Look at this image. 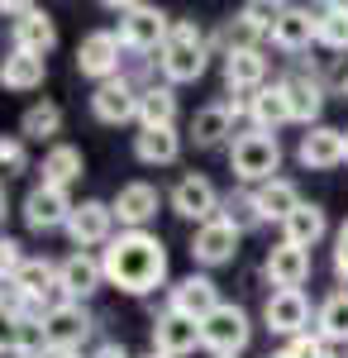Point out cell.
Instances as JSON below:
<instances>
[{
	"label": "cell",
	"instance_id": "cell-46",
	"mask_svg": "<svg viewBox=\"0 0 348 358\" xmlns=\"http://www.w3.org/2000/svg\"><path fill=\"white\" fill-rule=\"evenodd\" d=\"M96 358H134V354H129L124 344H115V339H110V344H101V349H96Z\"/></svg>",
	"mask_w": 348,
	"mask_h": 358
},
{
	"label": "cell",
	"instance_id": "cell-39",
	"mask_svg": "<svg viewBox=\"0 0 348 358\" xmlns=\"http://www.w3.org/2000/svg\"><path fill=\"white\" fill-rule=\"evenodd\" d=\"M219 215H224L229 224H239V229H248V224H263V220H258V206H253V192H248V196H224Z\"/></svg>",
	"mask_w": 348,
	"mask_h": 358
},
{
	"label": "cell",
	"instance_id": "cell-6",
	"mask_svg": "<svg viewBox=\"0 0 348 358\" xmlns=\"http://www.w3.org/2000/svg\"><path fill=\"white\" fill-rule=\"evenodd\" d=\"M119 53H124V43H119L115 29H91L77 43V72L91 77L96 86L115 82V77H124V72H119Z\"/></svg>",
	"mask_w": 348,
	"mask_h": 358
},
{
	"label": "cell",
	"instance_id": "cell-36",
	"mask_svg": "<svg viewBox=\"0 0 348 358\" xmlns=\"http://www.w3.org/2000/svg\"><path fill=\"white\" fill-rule=\"evenodd\" d=\"M53 344H48V330H43V315H20V330H15V358H48Z\"/></svg>",
	"mask_w": 348,
	"mask_h": 358
},
{
	"label": "cell",
	"instance_id": "cell-35",
	"mask_svg": "<svg viewBox=\"0 0 348 358\" xmlns=\"http://www.w3.org/2000/svg\"><path fill=\"white\" fill-rule=\"evenodd\" d=\"M315 15H320L315 43H324L329 53H348V5H324Z\"/></svg>",
	"mask_w": 348,
	"mask_h": 358
},
{
	"label": "cell",
	"instance_id": "cell-23",
	"mask_svg": "<svg viewBox=\"0 0 348 358\" xmlns=\"http://www.w3.org/2000/svg\"><path fill=\"white\" fill-rule=\"evenodd\" d=\"M248 120H253V129H282V124H291V96H287V82H272L263 91H253L248 96Z\"/></svg>",
	"mask_w": 348,
	"mask_h": 358
},
{
	"label": "cell",
	"instance_id": "cell-25",
	"mask_svg": "<svg viewBox=\"0 0 348 358\" xmlns=\"http://www.w3.org/2000/svg\"><path fill=\"white\" fill-rule=\"evenodd\" d=\"M10 38H15V48L20 53H34V57H48L57 48V24L48 10H34V15H24L20 24L10 29Z\"/></svg>",
	"mask_w": 348,
	"mask_h": 358
},
{
	"label": "cell",
	"instance_id": "cell-8",
	"mask_svg": "<svg viewBox=\"0 0 348 358\" xmlns=\"http://www.w3.org/2000/svg\"><path fill=\"white\" fill-rule=\"evenodd\" d=\"M101 287H106V268H101L96 253H67V258L57 263V296H62V301L86 306Z\"/></svg>",
	"mask_w": 348,
	"mask_h": 358
},
{
	"label": "cell",
	"instance_id": "cell-32",
	"mask_svg": "<svg viewBox=\"0 0 348 358\" xmlns=\"http://www.w3.org/2000/svg\"><path fill=\"white\" fill-rule=\"evenodd\" d=\"M315 334L324 344H348V287L329 292L315 310Z\"/></svg>",
	"mask_w": 348,
	"mask_h": 358
},
{
	"label": "cell",
	"instance_id": "cell-28",
	"mask_svg": "<svg viewBox=\"0 0 348 358\" xmlns=\"http://www.w3.org/2000/svg\"><path fill=\"white\" fill-rule=\"evenodd\" d=\"M134 158L143 167H167L182 158V134H177V124L172 129H138L134 134Z\"/></svg>",
	"mask_w": 348,
	"mask_h": 358
},
{
	"label": "cell",
	"instance_id": "cell-3",
	"mask_svg": "<svg viewBox=\"0 0 348 358\" xmlns=\"http://www.w3.org/2000/svg\"><path fill=\"white\" fill-rule=\"evenodd\" d=\"M282 167V143L268 129H243L234 143H229V172L239 177L243 187H263L277 177Z\"/></svg>",
	"mask_w": 348,
	"mask_h": 358
},
{
	"label": "cell",
	"instance_id": "cell-14",
	"mask_svg": "<svg viewBox=\"0 0 348 358\" xmlns=\"http://www.w3.org/2000/svg\"><path fill=\"white\" fill-rule=\"evenodd\" d=\"M263 325L272 334H282V339H300V334H310V301H305V292H272L268 301H263Z\"/></svg>",
	"mask_w": 348,
	"mask_h": 358
},
{
	"label": "cell",
	"instance_id": "cell-47",
	"mask_svg": "<svg viewBox=\"0 0 348 358\" xmlns=\"http://www.w3.org/2000/svg\"><path fill=\"white\" fill-rule=\"evenodd\" d=\"M5 210H10V201H5V187H0V224H5Z\"/></svg>",
	"mask_w": 348,
	"mask_h": 358
},
{
	"label": "cell",
	"instance_id": "cell-30",
	"mask_svg": "<svg viewBox=\"0 0 348 358\" xmlns=\"http://www.w3.org/2000/svg\"><path fill=\"white\" fill-rule=\"evenodd\" d=\"M324 234H329V215H324V206H315V201H300V210L282 224V239L296 244V248H315Z\"/></svg>",
	"mask_w": 348,
	"mask_h": 358
},
{
	"label": "cell",
	"instance_id": "cell-45",
	"mask_svg": "<svg viewBox=\"0 0 348 358\" xmlns=\"http://www.w3.org/2000/svg\"><path fill=\"white\" fill-rule=\"evenodd\" d=\"M329 82H334L339 96H348V57H339V67H334V77H329Z\"/></svg>",
	"mask_w": 348,
	"mask_h": 358
},
{
	"label": "cell",
	"instance_id": "cell-21",
	"mask_svg": "<svg viewBox=\"0 0 348 358\" xmlns=\"http://www.w3.org/2000/svg\"><path fill=\"white\" fill-rule=\"evenodd\" d=\"M158 187L153 182H129V187H119V196L110 201L115 206V220L124 224V229H143V224L158 215Z\"/></svg>",
	"mask_w": 348,
	"mask_h": 358
},
{
	"label": "cell",
	"instance_id": "cell-2",
	"mask_svg": "<svg viewBox=\"0 0 348 358\" xmlns=\"http://www.w3.org/2000/svg\"><path fill=\"white\" fill-rule=\"evenodd\" d=\"M205 62H210V43H205V34L196 20H177L172 34H167V43H162L158 53V72L167 86H187L196 82L201 72H205Z\"/></svg>",
	"mask_w": 348,
	"mask_h": 358
},
{
	"label": "cell",
	"instance_id": "cell-11",
	"mask_svg": "<svg viewBox=\"0 0 348 358\" xmlns=\"http://www.w3.org/2000/svg\"><path fill=\"white\" fill-rule=\"evenodd\" d=\"M239 239H243L239 224H229L224 215H215L210 224L196 229V239H191V258H196L201 268H224V263L239 258Z\"/></svg>",
	"mask_w": 348,
	"mask_h": 358
},
{
	"label": "cell",
	"instance_id": "cell-13",
	"mask_svg": "<svg viewBox=\"0 0 348 358\" xmlns=\"http://www.w3.org/2000/svg\"><path fill=\"white\" fill-rule=\"evenodd\" d=\"M201 349V320H191L182 310H162L153 320V354L162 358H187Z\"/></svg>",
	"mask_w": 348,
	"mask_h": 358
},
{
	"label": "cell",
	"instance_id": "cell-33",
	"mask_svg": "<svg viewBox=\"0 0 348 358\" xmlns=\"http://www.w3.org/2000/svg\"><path fill=\"white\" fill-rule=\"evenodd\" d=\"M15 287L24 292L29 306H38L43 296H53V292H57V263H53V258H24V268H20V277H15Z\"/></svg>",
	"mask_w": 348,
	"mask_h": 358
},
{
	"label": "cell",
	"instance_id": "cell-43",
	"mask_svg": "<svg viewBox=\"0 0 348 358\" xmlns=\"http://www.w3.org/2000/svg\"><path fill=\"white\" fill-rule=\"evenodd\" d=\"M334 273L348 282V220H344V229H339V239H334Z\"/></svg>",
	"mask_w": 348,
	"mask_h": 358
},
{
	"label": "cell",
	"instance_id": "cell-34",
	"mask_svg": "<svg viewBox=\"0 0 348 358\" xmlns=\"http://www.w3.org/2000/svg\"><path fill=\"white\" fill-rule=\"evenodd\" d=\"M57 134H62V106L57 101H38L20 115V138L43 143V138H57Z\"/></svg>",
	"mask_w": 348,
	"mask_h": 358
},
{
	"label": "cell",
	"instance_id": "cell-40",
	"mask_svg": "<svg viewBox=\"0 0 348 358\" xmlns=\"http://www.w3.org/2000/svg\"><path fill=\"white\" fill-rule=\"evenodd\" d=\"M277 358H334V354H329V344L320 334H300V339H287V349Z\"/></svg>",
	"mask_w": 348,
	"mask_h": 358
},
{
	"label": "cell",
	"instance_id": "cell-29",
	"mask_svg": "<svg viewBox=\"0 0 348 358\" xmlns=\"http://www.w3.org/2000/svg\"><path fill=\"white\" fill-rule=\"evenodd\" d=\"M43 77H48V57L10 48V57L0 62V86H5V91H38Z\"/></svg>",
	"mask_w": 348,
	"mask_h": 358
},
{
	"label": "cell",
	"instance_id": "cell-12",
	"mask_svg": "<svg viewBox=\"0 0 348 358\" xmlns=\"http://www.w3.org/2000/svg\"><path fill=\"white\" fill-rule=\"evenodd\" d=\"M72 210H77V201L62 192V187H43V182H38V187L24 196V224L34 229V234H48V229H67Z\"/></svg>",
	"mask_w": 348,
	"mask_h": 358
},
{
	"label": "cell",
	"instance_id": "cell-16",
	"mask_svg": "<svg viewBox=\"0 0 348 358\" xmlns=\"http://www.w3.org/2000/svg\"><path fill=\"white\" fill-rule=\"evenodd\" d=\"M263 273L277 292H300L305 287V277H310V248H296V244H282L268 248V263H263Z\"/></svg>",
	"mask_w": 348,
	"mask_h": 358
},
{
	"label": "cell",
	"instance_id": "cell-15",
	"mask_svg": "<svg viewBox=\"0 0 348 358\" xmlns=\"http://www.w3.org/2000/svg\"><path fill=\"white\" fill-rule=\"evenodd\" d=\"M91 115L101 124H129L138 120V86L129 77H115V82H101L91 91Z\"/></svg>",
	"mask_w": 348,
	"mask_h": 358
},
{
	"label": "cell",
	"instance_id": "cell-44",
	"mask_svg": "<svg viewBox=\"0 0 348 358\" xmlns=\"http://www.w3.org/2000/svg\"><path fill=\"white\" fill-rule=\"evenodd\" d=\"M38 5H29V0H0V15H15V24L24 20V15H34Z\"/></svg>",
	"mask_w": 348,
	"mask_h": 358
},
{
	"label": "cell",
	"instance_id": "cell-7",
	"mask_svg": "<svg viewBox=\"0 0 348 358\" xmlns=\"http://www.w3.org/2000/svg\"><path fill=\"white\" fill-rule=\"evenodd\" d=\"M219 206H224V196L215 192V182H210V177H201V172H187V177L172 187V215L191 220L196 229L210 224L215 215H219Z\"/></svg>",
	"mask_w": 348,
	"mask_h": 358
},
{
	"label": "cell",
	"instance_id": "cell-10",
	"mask_svg": "<svg viewBox=\"0 0 348 358\" xmlns=\"http://www.w3.org/2000/svg\"><path fill=\"white\" fill-rule=\"evenodd\" d=\"M115 206L110 201H77V210H72V220H67V234H72V244L77 253H91L96 244H110L115 239Z\"/></svg>",
	"mask_w": 348,
	"mask_h": 358
},
{
	"label": "cell",
	"instance_id": "cell-24",
	"mask_svg": "<svg viewBox=\"0 0 348 358\" xmlns=\"http://www.w3.org/2000/svg\"><path fill=\"white\" fill-rule=\"evenodd\" d=\"M282 82H287V96H291V120L305 124V129H315L320 124V110H324V82L320 77H305V72L282 77Z\"/></svg>",
	"mask_w": 348,
	"mask_h": 358
},
{
	"label": "cell",
	"instance_id": "cell-26",
	"mask_svg": "<svg viewBox=\"0 0 348 358\" xmlns=\"http://www.w3.org/2000/svg\"><path fill=\"white\" fill-rule=\"evenodd\" d=\"M172 124H177V86H143L138 91V129H172Z\"/></svg>",
	"mask_w": 348,
	"mask_h": 358
},
{
	"label": "cell",
	"instance_id": "cell-20",
	"mask_svg": "<svg viewBox=\"0 0 348 358\" xmlns=\"http://www.w3.org/2000/svg\"><path fill=\"white\" fill-rule=\"evenodd\" d=\"M167 310H182V315H191V320H205L210 310H219V287H215L205 273H191V277H182V282L172 287Z\"/></svg>",
	"mask_w": 348,
	"mask_h": 358
},
{
	"label": "cell",
	"instance_id": "cell-41",
	"mask_svg": "<svg viewBox=\"0 0 348 358\" xmlns=\"http://www.w3.org/2000/svg\"><path fill=\"white\" fill-rule=\"evenodd\" d=\"M20 268H24V248H20V239H0V282H15L20 277Z\"/></svg>",
	"mask_w": 348,
	"mask_h": 358
},
{
	"label": "cell",
	"instance_id": "cell-22",
	"mask_svg": "<svg viewBox=\"0 0 348 358\" xmlns=\"http://www.w3.org/2000/svg\"><path fill=\"white\" fill-rule=\"evenodd\" d=\"M253 206H258V220L263 224H287L300 210V192H296V182H287V177H272V182H263V187H253Z\"/></svg>",
	"mask_w": 348,
	"mask_h": 358
},
{
	"label": "cell",
	"instance_id": "cell-9",
	"mask_svg": "<svg viewBox=\"0 0 348 358\" xmlns=\"http://www.w3.org/2000/svg\"><path fill=\"white\" fill-rule=\"evenodd\" d=\"M43 330H48V344H53V354H77L81 344H86V334L96 330L91 325V310L77 301H57L43 310Z\"/></svg>",
	"mask_w": 348,
	"mask_h": 358
},
{
	"label": "cell",
	"instance_id": "cell-1",
	"mask_svg": "<svg viewBox=\"0 0 348 358\" xmlns=\"http://www.w3.org/2000/svg\"><path fill=\"white\" fill-rule=\"evenodd\" d=\"M101 268H106L110 287H119L129 296H148L167 282V244L148 229H119L101 248Z\"/></svg>",
	"mask_w": 348,
	"mask_h": 358
},
{
	"label": "cell",
	"instance_id": "cell-49",
	"mask_svg": "<svg viewBox=\"0 0 348 358\" xmlns=\"http://www.w3.org/2000/svg\"><path fill=\"white\" fill-rule=\"evenodd\" d=\"M48 358H81V354H48Z\"/></svg>",
	"mask_w": 348,
	"mask_h": 358
},
{
	"label": "cell",
	"instance_id": "cell-37",
	"mask_svg": "<svg viewBox=\"0 0 348 358\" xmlns=\"http://www.w3.org/2000/svg\"><path fill=\"white\" fill-rule=\"evenodd\" d=\"M239 20L253 29V34H272V24L282 20V5H272V0H248L239 10Z\"/></svg>",
	"mask_w": 348,
	"mask_h": 358
},
{
	"label": "cell",
	"instance_id": "cell-50",
	"mask_svg": "<svg viewBox=\"0 0 348 358\" xmlns=\"http://www.w3.org/2000/svg\"><path fill=\"white\" fill-rule=\"evenodd\" d=\"M143 358H162V354H143Z\"/></svg>",
	"mask_w": 348,
	"mask_h": 358
},
{
	"label": "cell",
	"instance_id": "cell-27",
	"mask_svg": "<svg viewBox=\"0 0 348 358\" xmlns=\"http://www.w3.org/2000/svg\"><path fill=\"white\" fill-rule=\"evenodd\" d=\"M229 134H234V110H229V101L201 106V110L191 115V138H196V148H219Z\"/></svg>",
	"mask_w": 348,
	"mask_h": 358
},
{
	"label": "cell",
	"instance_id": "cell-19",
	"mask_svg": "<svg viewBox=\"0 0 348 358\" xmlns=\"http://www.w3.org/2000/svg\"><path fill=\"white\" fill-rule=\"evenodd\" d=\"M224 86L234 96H253L268 86V53L263 48H239V53H224Z\"/></svg>",
	"mask_w": 348,
	"mask_h": 358
},
{
	"label": "cell",
	"instance_id": "cell-5",
	"mask_svg": "<svg viewBox=\"0 0 348 358\" xmlns=\"http://www.w3.org/2000/svg\"><path fill=\"white\" fill-rule=\"evenodd\" d=\"M177 20H167L158 5H119V43L124 53H162L167 34H172Z\"/></svg>",
	"mask_w": 348,
	"mask_h": 358
},
{
	"label": "cell",
	"instance_id": "cell-48",
	"mask_svg": "<svg viewBox=\"0 0 348 358\" xmlns=\"http://www.w3.org/2000/svg\"><path fill=\"white\" fill-rule=\"evenodd\" d=\"M344 163H348V129H344Z\"/></svg>",
	"mask_w": 348,
	"mask_h": 358
},
{
	"label": "cell",
	"instance_id": "cell-18",
	"mask_svg": "<svg viewBox=\"0 0 348 358\" xmlns=\"http://www.w3.org/2000/svg\"><path fill=\"white\" fill-rule=\"evenodd\" d=\"M315 24H320V15L315 10H305V5H282V20L272 24V48H282V53H305L310 43H315Z\"/></svg>",
	"mask_w": 348,
	"mask_h": 358
},
{
	"label": "cell",
	"instance_id": "cell-38",
	"mask_svg": "<svg viewBox=\"0 0 348 358\" xmlns=\"http://www.w3.org/2000/svg\"><path fill=\"white\" fill-rule=\"evenodd\" d=\"M24 167H29L24 138H20V134H0V172H5V177H20Z\"/></svg>",
	"mask_w": 348,
	"mask_h": 358
},
{
	"label": "cell",
	"instance_id": "cell-17",
	"mask_svg": "<svg viewBox=\"0 0 348 358\" xmlns=\"http://www.w3.org/2000/svg\"><path fill=\"white\" fill-rule=\"evenodd\" d=\"M296 158H300V167H310V172H329V167H339V163H344V129H329V124L305 129L300 143H296Z\"/></svg>",
	"mask_w": 348,
	"mask_h": 358
},
{
	"label": "cell",
	"instance_id": "cell-42",
	"mask_svg": "<svg viewBox=\"0 0 348 358\" xmlns=\"http://www.w3.org/2000/svg\"><path fill=\"white\" fill-rule=\"evenodd\" d=\"M15 330H20V315L0 310V354H15Z\"/></svg>",
	"mask_w": 348,
	"mask_h": 358
},
{
	"label": "cell",
	"instance_id": "cell-4",
	"mask_svg": "<svg viewBox=\"0 0 348 358\" xmlns=\"http://www.w3.org/2000/svg\"><path fill=\"white\" fill-rule=\"evenodd\" d=\"M248 339H253V320L234 301H219V310L201 320V349H210L215 358H239L248 349Z\"/></svg>",
	"mask_w": 348,
	"mask_h": 358
},
{
	"label": "cell",
	"instance_id": "cell-31",
	"mask_svg": "<svg viewBox=\"0 0 348 358\" xmlns=\"http://www.w3.org/2000/svg\"><path fill=\"white\" fill-rule=\"evenodd\" d=\"M81 172H86V163H81V148L77 143H53L48 153H43V187H72Z\"/></svg>",
	"mask_w": 348,
	"mask_h": 358
}]
</instances>
